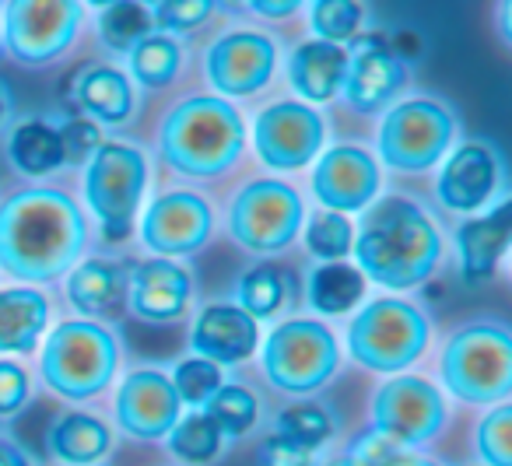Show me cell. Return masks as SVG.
<instances>
[{
	"instance_id": "obj_4",
	"label": "cell",
	"mask_w": 512,
	"mask_h": 466,
	"mask_svg": "<svg viewBox=\"0 0 512 466\" xmlns=\"http://www.w3.org/2000/svg\"><path fill=\"white\" fill-rule=\"evenodd\" d=\"M120 368V340L95 319H64L39 351V375L64 400H92Z\"/></svg>"
},
{
	"instance_id": "obj_31",
	"label": "cell",
	"mask_w": 512,
	"mask_h": 466,
	"mask_svg": "<svg viewBox=\"0 0 512 466\" xmlns=\"http://www.w3.org/2000/svg\"><path fill=\"white\" fill-rule=\"evenodd\" d=\"M235 295H239V309L260 323V319H271L285 309L288 295H292V281H288L285 270L274 267V263H260V267L246 270V274L239 277Z\"/></svg>"
},
{
	"instance_id": "obj_20",
	"label": "cell",
	"mask_w": 512,
	"mask_h": 466,
	"mask_svg": "<svg viewBox=\"0 0 512 466\" xmlns=\"http://www.w3.org/2000/svg\"><path fill=\"white\" fill-rule=\"evenodd\" d=\"M260 344V323L232 302H214L193 319L190 351L211 365H242L256 354Z\"/></svg>"
},
{
	"instance_id": "obj_9",
	"label": "cell",
	"mask_w": 512,
	"mask_h": 466,
	"mask_svg": "<svg viewBox=\"0 0 512 466\" xmlns=\"http://www.w3.org/2000/svg\"><path fill=\"white\" fill-rule=\"evenodd\" d=\"M148 176V155L127 141H102L85 162V204L99 218L106 239H123L130 232Z\"/></svg>"
},
{
	"instance_id": "obj_8",
	"label": "cell",
	"mask_w": 512,
	"mask_h": 466,
	"mask_svg": "<svg viewBox=\"0 0 512 466\" xmlns=\"http://www.w3.org/2000/svg\"><path fill=\"white\" fill-rule=\"evenodd\" d=\"M341 368V344L320 319H288L264 344V375L278 393L309 396Z\"/></svg>"
},
{
	"instance_id": "obj_41",
	"label": "cell",
	"mask_w": 512,
	"mask_h": 466,
	"mask_svg": "<svg viewBox=\"0 0 512 466\" xmlns=\"http://www.w3.org/2000/svg\"><path fill=\"white\" fill-rule=\"evenodd\" d=\"M151 22L165 32V36L176 39L179 32H190L197 25H204L207 18L214 15V4L211 0H162V4H151Z\"/></svg>"
},
{
	"instance_id": "obj_22",
	"label": "cell",
	"mask_w": 512,
	"mask_h": 466,
	"mask_svg": "<svg viewBox=\"0 0 512 466\" xmlns=\"http://www.w3.org/2000/svg\"><path fill=\"white\" fill-rule=\"evenodd\" d=\"M344 74H348V46L309 39L299 43L288 57V85L302 102H334L341 95Z\"/></svg>"
},
{
	"instance_id": "obj_46",
	"label": "cell",
	"mask_w": 512,
	"mask_h": 466,
	"mask_svg": "<svg viewBox=\"0 0 512 466\" xmlns=\"http://www.w3.org/2000/svg\"><path fill=\"white\" fill-rule=\"evenodd\" d=\"M0 466H32L29 452L11 438H0Z\"/></svg>"
},
{
	"instance_id": "obj_30",
	"label": "cell",
	"mask_w": 512,
	"mask_h": 466,
	"mask_svg": "<svg viewBox=\"0 0 512 466\" xmlns=\"http://www.w3.org/2000/svg\"><path fill=\"white\" fill-rule=\"evenodd\" d=\"M127 64L137 85L158 92V88H169L176 81L179 67H183V46L165 32H151L127 53Z\"/></svg>"
},
{
	"instance_id": "obj_44",
	"label": "cell",
	"mask_w": 512,
	"mask_h": 466,
	"mask_svg": "<svg viewBox=\"0 0 512 466\" xmlns=\"http://www.w3.org/2000/svg\"><path fill=\"white\" fill-rule=\"evenodd\" d=\"M316 452H306L299 449V445L285 442V438L271 435L264 445H260V452H256V466H313Z\"/></svg>"
},
{
	"instance_id": "obj_32",
	"label": "cell",
	"mask_w": 512,
	"mask_h": 466,
	"mask_svg": "<svg viewBox=\"0 0 512 466\" xmlns=\"http://www.w3.org/2000/svg\"><path fill=\"white\" fill-rule=\"evenodd\" d=\"M95 29H99L102 46H109L113 53H130L144 36H151L155 22H151V11L144 8V4H134V0H116V4L99 8Z\"/></svg>"
},
{
	"instance_id": "obj_47",
	"label": "cell",
	"mask_w": 512,
	"mask_h": 466,
	"mask_svg": "<svg viewBox=\"0 0 512 466\" xmlns=\"http://www.w3.org/2000/svg\"><path fill=\"white\" fill-rule=\"evenodd\" d=\"M8 109H11V92H8V85L0 81V123L8 120Z\"/></svg>"
},
{
	"instance_id": "obj_23",
	"label": "cell",
	"mask_w": 512,
	"mask_h": 466,
	"mask_svg": "<svg viewBox=\"0 0 512 466\" xmlns=\"http://www.w3.org/2000/svg\"><path fill=\"white\" fill-rule=\"evenodd\" d=\"M512 232V207L498 204L495 211H488L484 218H470L456 232V249H460V277L467 284H484L491 281L498 260L505 256Z\"/></svg>"
},
{
	"instance_id": "obj_39",
	"label": "cell",
	"mask_w": 512,
	"mask_h": 466,
	"mask_svg": "<svg viewBox=\"0 0 512 466\" xmlns=\"http://www.w3.org/2000/svg\"><path fill=\"white\" fill-rule=\"evenodd\" d=\"M477 456L484 466H512V407L498 403L477 424Z\"/></svg>"
},
{
	"instance_id": "obj_27",
	"label": "cell",
	"mask_w": 512,
	"mask_h": 466,
	"mask_svg": "<svg viewBox=\"0 0 512 466\" xmlns=\"http://www.w3.org/2000/svg\"><path fill=\"white\" fill-rule=\"evenodd\" d=\"M127 295V274L113 260H78L67 274V302L85 319L106 316Z\"/></svg>"
},
{
	"instance_id": "obj_1",
	"label": "cell",
	"mask_w": 512,
	"mask_h": 466,
	"mask_svg": "<svg viewBox=\"0 0 512 466\" xmlns=\"http://www.w3.org/2000/svg\"><path fill=\"white\" fill-rule=\"evenodd\" d=\"M85 242V211L64 190L32 186L0 204V270L25 288L71 274Z\"/></svg>"
},
{
	"instance_id": "obj_42",
	"label": "cell",
	"mask_w": 512,
	"mask_h": 466,
	"mask_svg": "<svg viewBox=\"0 0 512 466\" xmlns=\"http://www.w3.org/2000/svg\"><path fill=\"white\" fill-rule=\"evenodd\" d=\"M32 400V379L18 361H0V417H15Z\"/></svg>"
},
{
	"instance_id": "obj_40",
	"label": "cell",
	"mask_w": 512,
	"mask_h": 466,
	"mask_svg": "<svg viewBox=\"0 0 512 466\" xmlns=\"http://www.w3.org/2000/svg\"><path fill=\"white\" fill-rule=\"evenodd\" d=\"M344 456L351 459L355 466H439L435 459L428 456H418V452H407V449H397V445L383 442L379 435H362L355 445H351Z\"/></svg>"
},
{
	"instance_id": "obj_7",
	"label": "cell",
	"mask_w": 512,
	"mask_h": 466,
	"mask_svg": "<svg viewBox=\"0 0 512 466\" xmlns=\"http://www.w3.org/2000/svg\"><path fill=\"white\" fill-rule=\"evenodd\" d=\"M460 120L442 99L414 95L386 109L379 123L376 148L390 169L397 172H428L449 155Z\"/></svg>"
},
{
	"instance_id": "obj_16",
	"label": "cell",
	"mask_w": 512,
	"mask_h": 466,
	"mask_svg": "<svg viewBox=\"0 0 512 466\" xmlns=\"http://www.w3.org/2000/svg\"><path fill=\"white\" fill-rule=\"evenodd\" d=\"M502 155L491 141H467L449 151L435 179V197L453 214H477L502 190Z\"/></svg>"
},
{
	"instance_id": "obj_25",
	"label": "cell",
	"mask_w": 512,
	"mask_h": 466,
	"mask_svg": "<svg viewBox=\"0 0 512 466\" xmlns=\"http://www.w3.org/2000/svg\"><path fill=\"white\" fill-rule=\"evenodd\" d=\"M74 99L85 109V116L95 127H120L134 116L137 95L130 78L120 67H106V64H92L78 74L74 81Z\"/></svg>"
},
{
	"instance_id": "obj_2",
	"label": "cell",
	"mask_w": 512,
	"mask_h": 466,
	"mask_svg": "<svg viewBox=\"0 0 512 466\" xmlns=\"http://www.w3.org/2000/svg\"><path fill=\"white\" fill-rule=\"evenodd\" d=\"M355 267L372 284L390 291L421 288L442 263V232L425 207L411 197H383L365 207V218L351 242Z\"/></svg>"
},
{
	"instance_id": "obj_48",
	"label": "cell",
	"mask_w": 512,
	"mask_h": 466,
	"mask_svg": "<svg viewBox=\"0 0 512 466\" xmlns=\"http://www.w3.org/2000/svg\"><path fill=\"white\" fill-rule=\"evenodd\" d=\"M323 466H355V463H351V459H348V456H344V452H341V456L327 459V463H323Z\"/></svg>"
},
{
	"instance_id": "obj_43",
	"label": "cell",
	"mask_w": 512,
	"mask_h": 466,
	"mask_svg": "<svg viewBox=\"0 0 512 466\" xmlns=\"http://www.w3.org/2000/svg\"><path fill=\"white\" fill-rule=\"evenodd\" d=\"M60 148H64V162L81 165L102 148V130L92 120H71L60 127Z\"/></svg>"
},
{
	"instance_id": "obj_18",
	"label": "cell",
	"mask_w": 512,
	"mask_h": 466,
	"mask_svg": "<svg viewBox=\"0 0 512 466\" xmlns=\"http://www.w3.org/2000/svg\"><path fill=\"white\" fill-rule=\"evenodd\" d=\"M313 193L330 214H358L372 207L379 193V162L358 144H337L323 151L313 169Z\"/></svg>"
},
{
	"instance_id": "obj_38",
	"label": "cell",
	"mask_w": 512,
	"mask_h": 466,
	"mask_svg": "<svg viewBox=\"0 0 512 466\" xmlns=\"http://www.w3.org/2000/svg\"><path fill=\"white\" fill-rule=\"evenodd\" d=\"M169 382H172V389H176V396H179L183 407H207V400L225 386L221 368L211 365V361H204V358L179 361L176 375H169Z\"/></svg>"
},
{
	"instance_id": "obj_15",
	"label": "cell",
	"mask_w": 512,
	"mask_h": 466,
	"mask_svg": "<svg viewBox=\"0 0 512 466\" xmlns=\"http://www.w3.org/2000/svg\"><path fill=\"white\" fill-rule=\"evenodd\" d=\"M214 207L193 190L162 193L148 204L141 218V242L162 260L193 256L211 242Z\"/></svg>"
},
{
	"instance_id": "obj_19",
	"label": "cell",
	"mask_w": 512,
	"mask_h": 466,
	"mask_svg": "<svg viewBox=\"0 0 512 466\" xmlns=\"http://www.w3.org/2000/svg\"><path fill=\"white\" fill-rule=\"evenodd\" d=\"M179 417H183V403H179L169 375H162L158 368H137L120 382L116 424L123 435L158 442L176 428Z\"/></svg>"
},
{
	"instance_id": "obj_26",
	"label": "cell",
	"mask_w": 512,
	"mask_h": 466,
	"mask_svg": "<svg viewBox=\"0 0 512 466\" xmlns=\"http://www.w3.org/2000/svg\"><path fill=\"white\" fill-rule=\"evenodd\" d=\"M50 456L67 466H95L113 449V428L95 414H60L46 431Z\"/></svg>"
},
{
	"instance_id": "obj_11",
	"label": "cell",
	"mask_w": 512,
	"mask_h": 466,
	"mask_svg": "<svg viewBox=\"0 0 512 466\" xmlns=\"http://www.w3.org/2000/svg\"><path fill=\"white\" fill-rule=\"evenodd\" d=\"M446 396L421 375H390L372 396V435L411 452L446 428Z\"/></svg>"
},
{
	"instance_id": "obj_29",
	"label": "cell",
	"mask_w": 512,
	"mask_h": 466,
	"mask_svg": "<svg viewBox=\"0 0 512 466\" xmlns=\"http://www.w3.org/2000/svg\"><path fill=\"white\" fill-rule=\"evenodd\" d=\"M309 305L320 316H344L351 312L365 295V277L358 274L355 263H323L309 274Z\"/></svg>"
},
{
	"instance_id": "obj_33",
	"label": "cell",
	"mask_w": 512,
	"mask_h": 466,
	"mask_svg": "<svg viewBox=\"0 0 512 466\" xmlns=\"http://www.w3.org/2000/svg\"><path fill=\"white\" fill-rule=\"evenodd\" d=\"M274 435L306 452H316L334 438V417L323 403H295L274 417Z\"/></svg>"
},
{
	"instance_id": "obj_34",
	"label": "cell",
	"mask_w": 512,
	"mask_h": 466,
	"mask_svg": "<svg viewBox=\"0 0 512 466\" xmlns=\"http://www.w3.org/2000/svg\"><path fill=\"white\" fill-rule=\"evenodd\" d=\"M204 414L221 431V438H242L260 417V400L253 389L239 386V382H225L218 393L207 400Z\"/></svg>"
},
{
	"instance_id": "obj_24",
	"label": "cell",
	"mask_w": 512,
	"mask_h": 466,
	"mask_svg": "<svg viewBox=\"0 0 512 466\" xmlns=\"http://www.w3.org/2000/svg\"><path fill=\"white\" fill-rule=\"evenodd\" d=\"M50 326V298L39 288H0V354H32Z\"/></svg>"
},
{
	"instance_id": "obj_35",
	"label": "cell",
	"mask_w": 512,
	"mask_h": 466,
	"mask_svg": "<svg viewBox=\"0 0 512 466\" xmlns=\"http://www.w3.org/2000/svg\"><path fill=\"white\" fill-rule=\"evenodd\" d=\"M221 431L211 424V417L204 414V410H193V414L179 417L176 428L165 435V445H169V452L176 459H183V463L190 466H200V463H211L214 456L221 452Z\"/></svg>"
},
{
	"instance_id": "obj_45",
	"label": "cell",
	"mask_w": 512,
	"mask_h": 466,
	"mask_svg": "<svg viewBox=\"0 0 512 466\" xmlns=\"http://www.w3.org/2000/svg\"><path fill=\"white\" fill-rule=\"evenodd\" d=\"M295 8H299L295 0H281V4H271V0H253V4H249L253 15H264V18H288Z\"/></svg>"
},
{
	"instance_id": "obj_28",
	"label": "cell",
	"mask_w": 512,
	"mask_h": 466,
	"mask_svg": "<svg viewBox=\"0 0 512 466\" xmlns=\"http://www.w3.org/2000/svg\"><path fill=\"white\" fill-rule=\"evenodd\" d=\"M8 158L22 176L43 179L64 165V148H60V130L46 120H22L11 130Z\"/></svg>"
},
{
	"instance_id": "obj_37",
	"label": "cell",
	"mask_w": 512,
	"mask_h": 466,
	"mask_svg": "<svg viewBox=\"0 0 512 466\" xmlns=\"http://www.w3.org/2000/svg\"><path fill=\"white\" fill-rule=\"evenodd\" d=\"M309 25H313L320 43H348L355 39L358 25H362V4L355 0H320L309 8Z\"/></svg>"
},
{
	"instance_id": "obj_5",
	"label": "cell",
	"mask_w": 512,
	"mask_h": 466,
	"mask_svg": "<svg viewBox=\"0 0 512 466\" xmlns=\"http://www.w3.org/2000/svg\"><path fill=\"white\" fill-rule=\"evenodd\" d=\"M446 389L470 407H498L512 393V337L498 319H477L449 337L439 358Z\"/></svg>"
},
{
	"instance_id": "obj_17",
	"label": "cell",
	"mask_w": 512,
	"mask_h": 466,
	"mask_svg": "<svg viewBox=\"0 0 512 466\" xmlns=\"http://www.w3.org/2000/svg\"><path fill=\"white\" fill-rule=\"evenodd\" d=\"M404 81V57H397L386 36H362L355 39V46H348V74L341 85L348 109L362 116L379 113L397 99Z\"/></svg>"
},
{
	"instance_id": "obj_12",
	"label": "cell",
	"mask_w": 512,
	"mask_h": 466,
	"mask_svg": "<svg viewBox=\"0 0 512 466\" xmlns=\"http://www.w3.org/2000/svg\"><path fill=\"white\" fill-rule=\"evenodd\" d=\"M85 8L78 0H15L4 8V46L25 67L64 57L81 32Z\"/></svg>"
},
{
	"instance_id": "obj_6",
	"label": "cell",
	"mask_w": 512,
	"mask_h": 466,
	"mask_svg": "<svg viewBox=\"0 0 512 466\" xmlns=\"http://www.w3.org/2000/svg\"><path fill=\"white\" fill-rule=\"evenodd\" d=\"M432 340L428 316L407 298H372L348 326V358L369 372L400 375Z\"/></svg>"
},
{
	"instance_id": "obj_3",
	"label": "cell",
	"mask_w": 512,
	"mask_h": 466,
	"mask_svg": "<svg viewBox=\"0 0 512 466\" xmlns=\"http://www.w3.org/2000/svg\"><path fill=\"white\" fill-rule=\"evenodd\" d=\"M246 148V123L232 102L218 95L183 99L158 123V155L190 179H214L239 162Z\"/></svg>"
},
{
	"instance_id": "obj_21",
	"label": "cell",
	"mask_w": 512,
	"mask_h": 466,
	"mask_svg": "<svg viewBox=\"0 0 512 466\" xmlns=\"http://www.w3.org/2000/svg\"><path fill=\"white\" fill-rule=\"evenodd\" d=\"M193 298V281L176 260H144L134 267L127 284V305L144 323H172L186 312Z\"/></svg>"
},
{
	"instance_id": "obj_13",
	"label": "cell",
	"mask_w": 512,
	"mask_h": 466,
	"mask_svg": "<svg viewBox=\"0 0 512 466\" xmlns=\"http://www.w3.org/2000/svg\"><path fill=\"white\" fill-rule=\"evenodd\" d=\"M278 71V46L256 29H232L207 46L204 74L218 99H249L264 92Z\"/></svg>"
},
{
	"instance_id": "obj_36",
	"label": "cell",
	"mask_w": 512,
	"mask_h": 466,
	"mask_svg": "<svg viewBox=\"0 0 512 466\" xmlns=\"http://www.w3.org/2000/svg\"><path fill=\"white\" fill-rule=\"evenodd\" d=\"M351 242H355V228L344 214L320 211L306 221V249L323 263H341L348 260Z\"/></svg>"
},
{
	"instance_id": "obj_10",
	"label": "cell",
	"mask_w": 512,
	"mask_h": 466,
	"mask_svg": "<svg viewBox=\"0 0 512 466\" xmlns=\"http://www.w3.org/2000/svg\"><path fill=\"white\" fill-rule=\"evenodd\" d=\"M306 225V204L299 190L281 179H253L232 200L228 232L246 253L271 256L295 242Z\"/></svg>"
},
{
	"instance_id": "obj_14",
	"label": "cell",
	"mask_w": 512,
	"mask_h": 466,
	"mask_svg": "<svg viewBox=\"0 0 512 466\" xmlns=\"http://www.w3.org/2000/svg\"><path fill=\"white\" fill-rule=\"evenodd\" d=\"M327 123L306 102H274L253 123V148L274 172H295L320 158Z\"/></svg>"
}]
</instances>
